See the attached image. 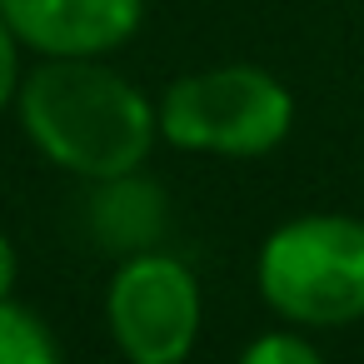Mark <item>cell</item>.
I'll return each mask as SVG.
<instances>
[{"label": "cell", "mask_w": 364, "mask_h": 364, "mask_svg": "<svg viewBox=\"0 0 364 364\" xmlns=\"http://www.w3.org/2000/svg\"><path fill=\"white\" fill-rule=\"evenodd\" d=\"M16 120L55 170L85 185L145 170L160 140L155 100L105 55L36 60L21 75Z\"/></svg>", "instance_id": "6da1fadb"}, {"label": "cell", "mask_w": 364, "mask_h": 364, "mask_svg": "<svg viewBox=\"0 0 364 364\" xmlns=\"http://www.w3.org/2000/svg\"><path fill=\"white\" fill-rule=\"evenodd\" d=\"M255 289L294 329H344L364 319V220L294 215L259 240Z\"/></svg>", "instance_id": "7a4b0ae2"}, {"label": "cell", "mask_w": 364, "mask_h": 364, "mask_svg": "<svg viewBox=\"0 0 364 364\" xmlns=\"http://www.w3.org/2000/svg\"><path fill=\"white\" fill-rule=\"evenodd\" d=\"M160 140L210 160H259L294 130V95L259 65H215L165 85Z\"/></svg>", "instance_id": "3957f363"}, {"label": "cell", "mask_w": 364, "mask_h": 364, "mask_svg": "<svg viewBox=\"0 0 364 364\" xmlns=\"http://www.w3.org/2000/svg\"><path fill=\"white\" fill-rule=\"evenodd\" d=\"M205 299L195 269L170 250L125 255L105 284V329L125 364H185L200 344Z\"/></svg>", "instance_id": "277c9868"}, {"label": "cell", "mask_w": 364, "mask_h": 364, "mask_svg": "<svg viewBox=\"0 0 364 364\" xmlns=\"http://www.w3.org/2000/svg\"><path fill=\"white\" fill-rule=\"evenodd\" d=\"M16 41L41 60L115 55L135 41L145 0H0Z\"/></svg>", "instance_id": "5b68a950"}, {"label": "cell", "mask_w": 364, "mask_h": 364, "mask_svg": "<svg viewBox=\"0 0 364 364\" xmlns=\"http://www.w3.org/2000/svg\"><path fill=\"white\" fill-rule=\"evenodd\" d=\"M85 230L105 255H120V259L160 250V240L170 230V195L145 170L95 180L90 200H85Z\"/></svg>", "instance_id": "8992f818"}, {"label": "cell", "mask_w": 364, "mask_h": 364, "mask_svg": "<svg viewBox=\"0 0 364 364\" xmlns=\"http://www.w3.org/2000/svg\"><path fill=\"white\" fill-rule=\"evenodd\" d=\"M0 364H60L50 324L16 299L0 304Z\"/></svg>", "instance_id": "52a82bcc"}, {"label": "cell", "mask_w": 364, "mask_h": 364, "mask_svg": "<svg viewBox=\"0 0 364 364\" xmlns=\"http://www.w3.org/2000/svg\"><path fill=\"white\" fill-rule=\"evenodd\" d=\"M235 364H329V359L314 349V339H309L304 329L284 324V329L255 334V339L240 349V359H235Z\"/></svg>", "instance_id": "ba28073f"}, {"label": "cell", "mask_w": 364, "mask_h": 364, "mask_svg": "<svg viewBox=\"0 0 364 364\" xmlns=\"http://www.w3.org/2000/svg\"><path fill=\"white\" fill-rule=\"evenodd\" d=\"M21 50H26V46L16 41V31H11V21H6V11H0V115L16 110V90H21V75H26Z\"/></svg>", "instance_id": "9c48e42d"}, {"label": "cell", "mask_w": 364, "mask_h": 364, "mask_svg": "<svg viewBox=\"0 0 364 364\" xmlns=\"http://www.w3.org/2000/svg\"><path fill=\"white\" fill-rule=\"evenodd\" d=\"M16 274H21L16 245H11V235H6V230H0V304H6V299L16 294Z\"/></svg>", "instance_id": "30bf717a"}]
</instances>
